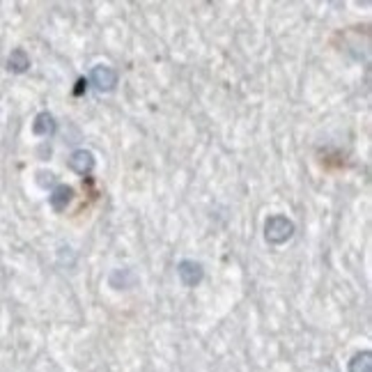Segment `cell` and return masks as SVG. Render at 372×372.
Here are the masks:
<instances>
[{"label":"cell","instance_id":"obj_1","mask_svg":"<svg viewBox=\"0 0 372 372\" xmlns=\"http://www.w3.org/2000/svg\"><path fill=\"white\" fill-rule=\"evenodd\" d=\"M292 234H295V223L288 216H283V214L269 216L267 223H264V239L274 246H281L285 241H290Z\"/></svg>","mask_w":372,"mask_h":372},{"label":"cell","instance_id":"obj_2","mask_svg":"<svg viewBox=\"0 0 372 372\" xmlns=\"http://www.w3.org/2000/svg\"><path fill=\"white\" fill-rule=\"evenodd\" d=\"M90 83L95 85L99 92H111L118 85V71L109 67V64H97L90 71Z\"/></svg>","mask_w":372,"mask_h":372},{"label":"cell","instance_id":"obj_3","mask_svg":"<svg viewBox=\"0 0 372 372\" xmlns=\"http://www.w3.org/2000/svg\"><path fill=\"white\" fill-rule=\"evenodd\" d=\"M177 276H180V281L186 285V288H196V285L203 281L205 269H203V264L196 260H182L177 264Z\"/></svg>","mask_w":372,"mask_h":372},{"label":"cell","instance_id":"obj_4","mask_svg":"<svg viewBox=\"0 0 372 372\" xmlns=\"http://www.w3.org/2000/svg\"><path fill=\"white\" fill-rule=\"evenodd\" d=\"M69 168L78 175H90L95 170V154L88 152V149H76L69 156Z\"/></svg>","mask_w":372,"mask_h":372},{"label":"cell","instance_id":"obj_5","mask_svg":"<svg viewBox=\"0 0 372 372\" xmlns=\"http://www.w3.org/2000/svg\"><path fill=\"white\" fill-rule=\"evenodd\" d=\"M74 200V189L67 184H58L55 189L51 191V196H48V203L55 212H64L69 207V203Z\"/></svg>","mask_w":372,"mask_h":372},{"label":"cell","instance_id":"obj_6","mask_svg":"<svg viewBox=\"0 0 372 372\" xmlns=\"http://www.w3.org/2000/svg\"><path fill=\"white\" fill-rule=\"evenodd\" d=\"M32 131L41 136V138H51V136H55V131H58V122H55V118L51 115V113H39L37 118H35L32 122Z\"/></svg>","mask_w":372,"mask_h":372},{"label":"cell","instance_id":"obj_7","mask_svg":"<svg viewBox=\"0 0 372 372\" xmlns=\"http://www.w3.org/2000/svg\"><path fill=\"white\" fill-rule=\"evenodd\" d=\"M30 67V58H28V53L24 48H14L10 53V58H7V69L12 71V74H24Z\"/></svg>","mask_w":372,"mask_h":372},{"label":"cell","instance_id":"obj_8","mask_svg":"<svg viewBox=\"0 0 372 372\" xmlns=\"http://www.w3.org/2000/svg\"><path fill=\"white\" fill-rule=\"evenodd\" d=\"M349 372H372V354L368 352H359L349 361Z\"/></svg>","mask_w":372,"mask_h":372}]
</instances>
